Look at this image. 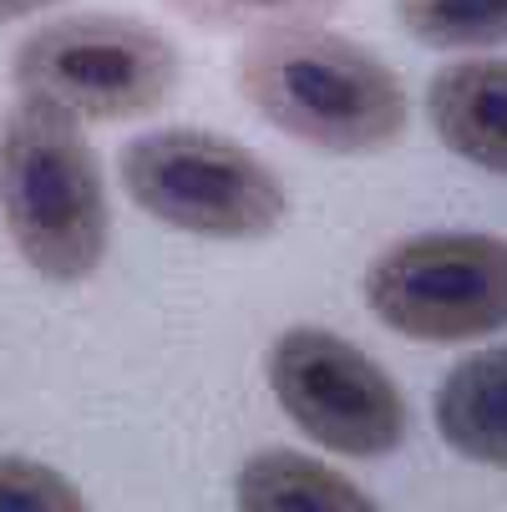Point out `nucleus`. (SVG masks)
Instances as JSON below:
<instances>
[{"label":"nucleus","mask_w":507,"mask_h":512,"mask_svg":"<svg viewBox=\"0 0 507 512\" xmlns=\"http://www.w3.org/2000/svg\"><path fill=\"white\" fill-rule=\"evenodd\" d=\"M264 381L279 411L335 457H386L411 431V406L391 371L325 325L279 330L264 350Z\"/></svg>","instance_id":"6"},{"label":"nucleus","mask_w":507,"mask_h":512,"mask_svg":"<svg viewBox=\"0 0 507 512\" xmlns=\"http://www.w3.org/2000/svg\"><path fill=\"white\" fill-rule=\"evenodd\" d=\"M360 300L416 345L487 340L507 330V239L482 229L406 234L366 264Z\"/></svg>","instance_id":"5"},{"label":"nucleus","mask_w":507,"mask_h":512,"mask_svg":"<svg viewBox=\"0 0 507 512\" xmlns=\"http://www.w3.org/2000/svg\"><path fill=\"white\" fill-rule=\"evenodd\" d=\"M234 502L239 512H381V502L366 497L350 477L295 447H264L244 457Z\"/></svg>","instance_id":"9"},{"label":"nucleus","mask_w":507,"mask_h":512,"mask_svg":"<svg viewBox=\"0 0 507 512\" xmlns=\"http://www.w3.org/2000/svg\"><path fill=\"white\" fill-rule=\"evenodd\" d=\"M396 21L431 51H497L507 46V0H396Z\"/></svg>","instance_id":"10"},{"label":"nucleus","mask_w":507,"mask_h":512,"mask_svg":"<svg viewBox=\"0 0 507 512\" xmlns=\"http://www.w3.org/2000/svg\"><path fill=\"white\" fill-rule=\"evenodd\" d=\"M178 46L137 16L82 11L36 26L16 56V97L51 102L82 122L153 117L178 92Z\"/></svg>","instance_id":"4"},{"label":"nucleus","mask_w":507,"mask_h":512,"mask_svg":"<svg viewBox=\"0 0 507 512\" xmlns=\"http://www.w3.org/2000/svg\"><path fill=\"white\" fill-rule=\"evenodd\" d=\"M56 6H66V0H0V21H26V16H41Z\"/></svg>","instance_id":"13"},{"label":"nucleus","mask_w":507,"mask_h":512,"mask_svg":"<svg viewBox=\"0 0 507 512\" xmlns=\"http://www.w3.org/2000/svg\"><path fill=\"white\" fill-rule=\"evenodd\" d=\"M426 122L447 153L507 178V61L467 56L426 82Z\"/></svg>","instance_id":"7"},{"label":"nucleus","mask_w":507,"mask_h":512,"mask_svg":"<svg viewBox=\"0 0 507 512\" xmlns=\"http://www.w3.org/2000/svg\"><path fill=\"white\" fill-rule=\"evenodd\" d=\"M0 512H87V497L66 472L0 452Z\"/></svg>","instance_id":"12"},{"label":"nucleus","mask_w":507,"mask_h":512,"mask_svg":"<svg viewBox=\"0 0 507 512\" xmlns=\"http://www.w3.org/2000/svg\"><path fill=\"white\" fill-rule=\"evenodd\" d=\"M0 224L46 284H87L102 269L112 203L82 117L36 97H16L0 117Z\"/></svg>","instance_id":"2"},{"label":"nucleus","mask_w":507,"mask_h":512,"mask_svg":"<svg viewBox=\"0 0 507 512\" xmlns=\"http://www.w3.org/2000/svg\"><path fill=\"white\" fill-rule=\"evenodd\" d=\"M117 178L132 208L193 239H269L289 213L284 178L239 137L208 127H158L132 137L117 153Z\"/></svg>","instance_id":"3"},{"label":"nucleus","mask_w":507,"mask_h":512,"mask_svg":"<svg viewBox=\"0 0 507 512\" xmlns=\"http://www.w3.org/2000/svg\"><path fill=\"white\" fill-rule=\"evenodd\" d=\"M163 6L198 31L264 36L289 26H325V16L340 11V0H163Z\"/></svg>","instance_id":"11"},{"label":"nucleus","mask_w":507,"mask_h":512,"mask_svg":"<svg viewBox=\"0 0 507 512\" xmlns=\"http://www.w3.org/2000/svg\"><path fill=\"white\" fill-rule=\"evenodd\" d=\"M234 82L274 132L330 158L386 153L411 127V92L396 66L325 26L249 36Z\"/></svg>","instance_id":"1"},{"label":"nucleus","mask_w":507,"mask_h":512,"mask_svg":"<svg viewBox=\"0 0 507 512\" xmlns=\"http://www.w3.org/2000/svg\"><path fill=\"white\" fill-rule=\"evenodd\" d=\"M431 416L457 457L507 472V345L452 365L437 386Z\"/></svg>","instance_id":"8"}]
</instances>
